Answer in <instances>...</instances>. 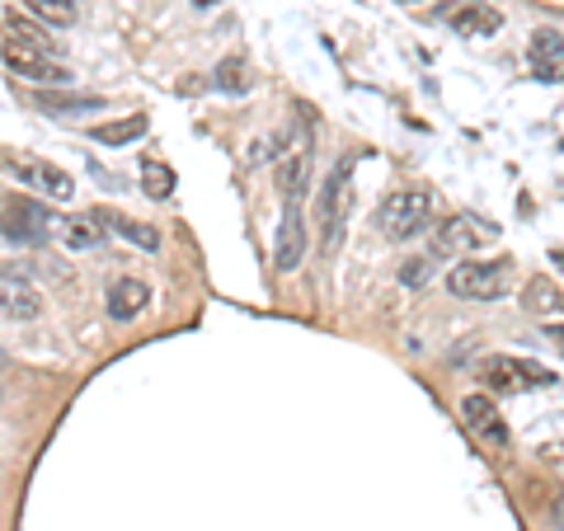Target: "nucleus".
Wrapping results in <instances>:
<instances>
[{"instance_id": "1", "label": "nucleus", "mask_w": 564, "mask_h": 531, "mask_svg": "<svg viewBox=\"0 0 564 531\" xmlns=\"http://www.w3.org/2000/svg\"><path fill=\"white\" fill-rule=\"evenodd\" d=\"M352 221V155H339L321 180V254H339Z\"/></svg>"}, {"instance_id": "2", "label": "nucleus", "mask_w": 564, "mask_h": 531, "mask_svg": "<svg viewBox=\"0 0 564 531\" xmlns=\"http://www.w3.org/2000/svg\"><path fill=\"white\" fill-rule=\"evenodd\" d=\"M377 226L386 240H414L433 226V193L429 188H400L377 207Z\"/></svg>"}, {"instance_id": "3", "label": "nucleus", "mask_w": 564, "mask_h": 531, "mask_svg": "<svg viewBox=\"0 0 564 531\" xmlns=\"http://www.w3.org/2000/svg\"><path fill=\"white\" fill-rule=\"evenodd\" d=\"M0 170L10 174V180H20V188H33L39 198H57L66 203L70 193H76V180H70L66 170L39 161V155H14V151H0Z\"/></svg>"}, {"instance_id": "4", "label": "nucleus", "mask_w": 564, "mask_h": 531, "mask_svg": "<svg viewBox=\"0 0 564 531\" xmlns=\"http://www.w3.org/2000/svg\"><path fill=\"white\" fill-rule=\"evenodd\" d=\"M447 288L466 301H499L508 292V259H466L447 273Z\"/></svg>"}, {"instance_id": "5", "label": "nucleus", "mask_w": 564, "mask_h": 531, "mask_svg": "<svg viewBox=\"0 0 564 531\" xmlns=\"http://www.w3.org/2000/svg\"><path fill=\"white\" fill-rule=\"evenodd\" d=\"M0 236L10 245H24V250H43L52 240V212L33 198H14L0 207Z\"/></svg>"}, {"instance_id": "6", "label": "nucleus", "mask_w": 564, "mask_h": 531, "mask_svg": "<svg viewBox=\"0 0 564 531\" xmlns=\"http://www.w3.org/2000/svg\"><path fill=\"white\" fill-rule=\"evenodd\" d=\"M480 381L489 386V391H536V386H551V367H541L532 358H508V353H494V358L480 362Z\"/></svg>"}, {"instance_id": "7", "label": "nucleus", "mask_w": 564, "mask_h": 531, "mask_svg": "<svg viewBox=\"0 0 564 531\" xmlns=\"http://www.w3.org/2000/svg\"><path fill=\"white\" fill-rule=\"evenodd\" d=\"M0 62H6L14 76H24L33 85H70V71L62 62H52V52L43 47H29L20 39H6L0 43Z\"/></svg>"}, {"instance_id": "8", "label": "nucleus", "mask_w": 564, "mask_h": 531, "mask_svg": "<svg viewBox=\"0 0 564 531\" xmlns=\"http://www.w3.org/2000/svg\"><path fill=\"white\" fill-rule=\"evenodd\" d=\"M494 231L485 221H475V217H452L437 226V236H433V259H470L480 245H489Z\"/></svg>"}, {"instance_id": "9", "label": "nucleus", "mask_w": 564, "mask_h": 531, "mask_svg": "<svg viewBox=\"0 0 564 531\" xmlns=\"http://www.w3.org/2000/svg\"><path fill=\"white\" fill-rule=\"evenodd\" d=\"M306 207H282V221H278V240H273V269L278 273H296L306 259Z\"/></svg>"}, {"instance_id": "10", "label": "nucleus", "mask_w": 564, "mask_h": 531, "mask_svg": "<svg viewBox=\"0 0 564 531\" xmlns=\"http://www.w3.org/2000/svg\"><path fill=\"white\" fill-rule=\"evenodd\" d=\"M462 419H466V429L485 442V447L508 452V442H513V437H508V423H503L499 404H494L489 395H480V391L466 395V400H462Z\"/></svg>"}, {"instance_id": "11", "label": "nucleus", "mask_w": 564, "mask_h": 531, "mask_svg": "<svg viewBox=\"0 0 564 531\" xmlns=\"http://www.w3.org/2000/svg\"><path fill=\"white\" fill-rule=\"evenodd\" d=\"M43 315V292L33 288L29 278H14V273H0V321L10 325H29Z\"/></svg>"}, {"instance_id": "12", "label": "nucleus", "mask_w": 564, "mask_h": 531, "mask_svg": "<svg viewBox=\"0 0 564 531\" xmlns=\"http://www.w3.org/2000/svg\"><path fill=\"white\" fill-rule=\"evenodd\" d=\"M151 306V288L141 278H113L109 282V296H104V311H109V321H118V325H128V321H137L141 311Z\"/></svg>"}, {"instance_id": "13", "label": "nucleus", "mask_w": 564, "mask_h": 531, "mask_svg": "<svg viewBox=\"0 0 564 531\" xmlns=\"http://www.w3.org/2000/svg\"><path fill=\"white\" fill-rule=\"evenodd\" d=\"M447 24L462 33V39H489V33H499V10H489L485 0H462V6L447 10Z\"/></svg>"}, {"instance_id": "14", "label": "nucleus", "mask_w": 564, "mask_h": 531, "mask_svg": "<svg viewBox=\"0 0 564 531\" xmlns=\"http://www.w3.org/2000/svg\"><path fill=\"white\" fill-rule=\"evenodd\" d=\"M33 104H39L47 118H80V113H99L104 109L99 95H66V90H39Z\"/></svg>"}, {"instance_id": "15", "label": "nucleus", "mask_w": 564, "mask_h": 531, "mask_svg": "<svg viewBox=\"0 0 564 531\" xmlns=\"http://www.w3.org/2000/svg\"><path fill=\"white\" fill-rule=\"evenodd\" d=\"M52 236H57L62 245H70V250H95V245L104 240L95 212L90 217H52Z\"/></svg>"}, {"instance_id": "16", "label": "nucleus", "mask_w": 564, "mask_h": 531, "mask_svg": "<svg viewBox=\"0 0 564 531\" xmlns=\"http://www.w3.org/2000/svg\"><path fill=\"white\" fill-rule=\"evenodd\" d=\"M151 132V118L147 113H128V118H113V122H95V141L99 147H132L137 137Z\"/></svg>"}, {"instance_id": "17", "label": "nucleus", "mask_w": 564, "mask_h": 531, "mask_svg": "<svg viewBox=\"0 0 564 531\" xmlns=\"http://www.w3.org/2000/svg\"><path fill=\"white\" fill-rule=\"evenodd\" d=\"M99 221H109V231L122 236V240H132L137 250H161V231H155L151 221H132V217H122V212H95Z\"/></svg>"}, {"instance_id": "18", "label": "nucleus", "mask_w": 564, "mask_h": 531, "mask_svg": "<svg viewBox=\"0 0 564 531\" xmlns=\"http://www.w3.org/2000/svg\"><path fill=\"white\" fill-rule=\"evenodd\" d=\"M207 85L221 90V95H245L250 90V66H245V57H221L217 66H212Z\"/></svg>"}, {"instance_id": "19", "label": "nucleus", "mask_w": 564, "mask_h": 531, "mask_svg": "<svg viewBox=\"0 0 564 531\" xmlns=\"http://www.w3.org/2000/svg\"><path fill=\"white\" fill-rule=\"evenodd\" d=\"M141 188H147V198L165 203L174 193V170L165 161H155V155H141Z\"/></svg>"}, {"instance_id": "20", "label": "nucleus", "mask_w": 564, "mask_h": 531, "mask_svg": "<svg viewBox=\"0 0 564 531\" xmlns=\"http://www.w3.org/2000/svg\"><path fill=\"white\" fill-rule=\"evenodd\" d=\"M527 306H532L536 315H564V296L545 278H532L527 282Z\"/></svg>"}, {"instance_id": "21", "label": "nucleus", "mask_w": 564, "mask_h": 531, "mask_svg": "<svg viewBox=\"0 0 564 531\" xmlns=\"http://www.w3.org/2000/svg\"><path fill=\"white\" fill-rule=\"evenodd\" d=\"M24 6H29L33 14H43L47 24H62V29H66V24H76V14H80V10H76V0H24Z\"/></svg>"}, {"instance_id": "22", "label": "nucleus", "mask_w": 564, "mask_h": 531, "mask_svg": "<svg viewBox=\"0 0 564 531\" xmlns=\"http://www.w3.org/2000/svg\"><path fill=\"white\" fill-rule=\"evenodd\" d=\"M532 57H536V62H545V66L564 57V43H560V33H555V29L532 33Z\"/></svg>"}, {"instance_id": "23", "label": "nucleus", "mask_w": 564, "mask_h": 531, "mask_svg": "<svg viewBox=\"0 0 564 531\" xmlns=\"http://www.w3.org/2000/svg\"><path fill=\"white\" fill-rule=\"evenodd\" d=\"M429 278H433V259H404L400 263V282H404V288H423Z\"/></svg>"}, {"instance_id": "24", "label": "nucleus", "mask_w": 564, "mask_h": 531, "mask_svg": "<svg viewBox=\"0 0 564 531\" xmlns=\"http://www.w3.org/2000/svg\"><path fill=\"white\" fill-rule=\"evenodd\" d=\"M555 531H564V494L555 499Z\"/></svg>"}, {"instance_id": "25", "label": "nucleus", "mask_w": 564, "mask_h": 531, "mask_svg": "<svg viewBox=\"0 0 564 531\" xmlns=\"http://www.w3.org/2000/svg\"><path fill=\"white\" fill-rule=\"evenodd\" d=\"M551 339H555V344L564 348V329H551Z\"/></svg>"}, {"instance_id": "26", "label": "nucleus", "mask_w": 564, "mask_h": 531, "mask_svg": "<svg viewBox=\"0 0 564 531\" xmlns=\"http://www.w3.org/2000/svg\"><path fill=\"white\" fill-rule=\"evenodd\" d=\"M193 6H198V10H207V6H217V0H193Z\"/></svg>"}, {"instance_id": "27", "label": "nucleus", "mask_w": 564, "mask_h": 531, "mask_svg": "<svg viewBox=\"0 0 564 531\" xmlns=\"http://www.w3.org/2000/svg\"><path fill=\"white\" fill-rule=\"evenodd\" d=\"M0 362H6V353H0Z\"/></svg>"}, {"instance_id": "28", "label": "nucleus", "mask_w": 564, "mask_h": 531, "mask_svg": "<svg viewBox=\"0 0 564 531\" xmlns=\"http://www.w3.org/2000/svg\"><path fill=\"white\" fill-rule=\"evenodd\" d=\"M404 6H414V0H404Z\"/></svg>"}]
</instances>
